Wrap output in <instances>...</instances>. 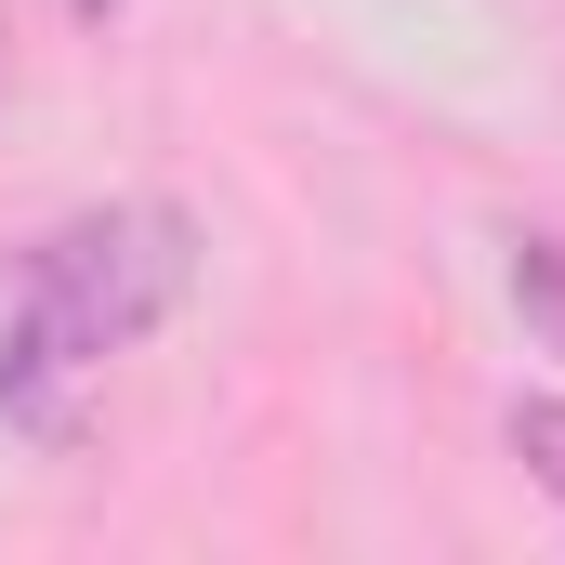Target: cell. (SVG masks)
I'll use <instances>...</instances> for the list:
<instances>
[{
	"mask_svg": "<svg viewBox=\"0 0 565 565\" xmlns=\"http://www.w3.org/2000/svg\"><path fill=\"white\" fill-rule=\"evenodd\" d=\"M0 66H13V26H0Z\"/></svg>",
	"mask_w": 565,
	"mask_h": 565,
	"instance_id": "obj_5",
	"label": "cell"
},
{
	"mask_svg": "<svg viewBox=\"0 0 565 565\" xmlns=\"http://www.w3.org/2000/svg\"><path fill=\"white\" fill-rule=\"evenodd\" d=\"M66 13H79V26H106V13H119V0H66Z\"/></svg>",
	"mask_w": 565,
	"mask_h": 565,
	"instance_id": "obj_4",
	"label": "cell"
},
{
	"mask_svg": "<svg viewBox=\"0 0 565 565\" xmlns=\"http://www.w3.org/2000/svg\"><path fill=\"white\" fill-rule=\"evenodd\" d=\"M184 302H198V224L171 198H106V211L40 224L0 302V422L53 447L79 422V382H106Z\"/></svg>",
	"mask_w": 565,
	"mask_h": 565,
	"instance_id": "obj_1",
	"label": "cell"
},
{
	"mask_svg": "<svg viewBox=\"0 0 565 565\" xmlns=\"http://www.w3.org/2000/svg\"><path fill=\"white\" fill-rule=\"evenodd\" d=\"M513 316L540 355H565V237H513Z\"/></svg>",
	"mask_w": 565,
	"mask_h": 565,
	"instance_id": "obj_2",
	"label": "cell"
},
{
	"mask_svg": "<svg viewBox=\"0 0 565 565\" xmlns=\"http://www.w3.org/2000/svg\"><path fill=\"white\" fill-rule=\"evenodd\" d=\"M513 460H526V487L565 513V395H513Z\"/></svg>",
	"mask_w": 565,
	"mask_h": 565,
	"instance_id": "obj_3",
	"label": "cell"
}]
</instances>
